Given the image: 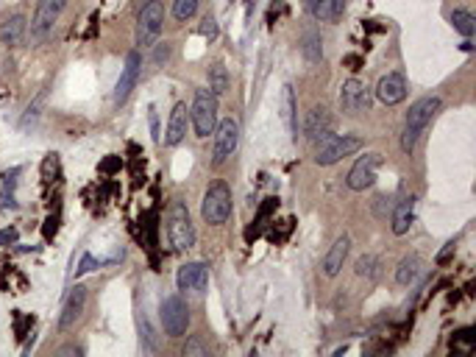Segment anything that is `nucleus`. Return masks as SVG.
<instances>
[{
  "instance_id": "obj_9",
  "label": "nucleus",
  "mask_w": 476,
  "mask_h": 357,
  "mask_svg": "<svg viewBox=\"0 0 476 357\" xmlns=\"http://www.w3.org/2000/svg\"><path fill=\"white\" fill-rule=\"evenodd\" d=\"M67 3H70V0H39L36 14H33V20H31V33L36 39H45L48 33L53 31V26H56V20L62 17Z\"/></svg>"
},
{
  "instance_id": "obj_29",
  "label": "nucleus",
  "mask_w": 476,
  "mask_h": 357,
  "mask_svg": "<svg viewBox=\"0 0 476 357\" xmlns=\"http://www.w3.org/2000/svg\"><path fill=\"white\" fill-rule=\"evenodd\" d=\"M198 31H201L203 39H218V20H215L212 14H206V17L201 20V29H198Z\"/></svg>"
},
{
  "instance_id": "obj_20",
  "label": "nucleus",
  "mask_w": 476,
  "mask_h": 357,
  "mask_svg": "<svg viewBox=\"0 0 476 357\" xmlns=\"http://www.w3.org/2000/svg\"><path fill=\"white\" fill-rule=\"evenodd\" d=\"M346 11V0H310V14L317 23H337Z\"/></svg>"
},
{
  "instance_id": "obj_7",
  "label": "nucleus",
  "mask_w": 476,
  "mask_h": 357,
  "mask_svg": "<svg viewBox=\"0 0 476 357\" xmlns=\"http://www.w3.org/2000/svg\"><path fill=\"white\" fill-rule=\"evenodd\" d=\"M162 326L170 338H181L190 326V307L181 296H167L162 301Z\"/></svg>"
},
{
  "instance_id": "obj_25",
  "label": "nucleus",
  "mask_w": 476,
  "mask_h": 357,
  "mask_svg": "<svg viewBox=\"0 0 476 357\" xmlns=\"http://www.w3.org/2000/svg\"><path fill=\"white\" fill-rule=\"evenodd\" d=\"M45 100H48V90H42V93L26 106V112H23V118H20V129H31L33 123L39 120V115H42V109H45Z\"/></svg>"
},
{
  "instance_id": "obj_22",
  "label": "nucleus",
  "mask_w": 476,
  "mask_h": 357,
  "mask_svg": "<svg viewBox=\"0 0 476 357\" xmlns=\"http://www.w3.org/2000/svg\"><path fill=\"white\" fill-rule=\"evenodd\" d=\"M282 118H285L287 131H290L292 137H298V120H295V93H292V87H290V84H285V90H282Z\"/></svg>"
},
{
  "instance_id": "obj_10",
  "label": "nucleus",
  "mask_w": 476,
  "mask_h": 357,
  "mask_svg": "<svg viewBox=\"0 0 476 357\" xmlns=\"http://www.w3.org/2000/svg\"><path fill=\"white\" fill-rule=\"evenodd\" d=\"M340 106H343V112H349V115H362V112H368V109H371V90H368V84L359 81V78H349V81L340 87Z\"/></svg>"
},
{
  "instance_id": "obj_38",
  "label": "nucleus",
  "mask_w": 476,
  "mask_h": 357,
  "mask_svg": "<svg viewBox=\"0 0 476 357\" xmlns=\"http://www.w3.org/2000/svg\"><path fill=\"white\" fill-rule=\"evenodd\" d=\"M151 129H154V137H157V143H159L162 137H159V120H157V109H154V106H151Z\"/></svg>"
},
{
  "instance_id": "obj_24",
  "label": "nucleus",
  "mask_w": 476,
  "mask_h": 357,
  "mask_svg": "<svg viewBox=\"0 0 476 357\" xmlns=\"http://www.w3.org/2000/svg\"><path fill=\"white\" fill-rule=\"evenodd\" d=\"M206 81H209V93L223 95V93L228 90V70H226L221 62H215V65L206 70Z\"/></svg>"
},
{
  "instance_id": "obj_18",
  "label": "nucleus",
  "mask_w": 476,
  "mask_h": 357,
  "mask_svg": "<svg viewBox=\"0 0 476 357\" xmlns=\"http://www.w3.org/2000/svg\"><path fill=\"white\" fill-rule=\"evenodd\" d=\"M332 129V115H329V109L326 106H312L310 112H307V118H304V134L310 137V140H320V137H326Z\"/></svg>"
},
{
  "instance_id": "obj_14",
  "label": "nucleus",
  "mask_w": 476,
  "mask_h": 357,
  "mask_svg": "<svg viewBox=\"0 0 476 357\" xmlns=\"http://www.w3.org/2000/svg\"><path fill=\"white\" fill-rule=\"evenodd\" d=\"M179 291H187V293H201L206 285H209V268L203 262H187L179 268Z\"/></svg>"
},
{
  "instance_id": "obj_6",
  "label": "nucleus",
  "mask_w": 476,
  "mask_h": 357,
  "mask_svg": "<svg viewBox=\"0 0 476 357\" xmlns=\"http://www.w3.org/2000/svg\"><path fill=\"white\" fill-rule=\"evenodd\" d=\"M164 29V9L159 0H148L137 14V45L151 48Z\"/></svg>"
},
{
  "instance_id": "obj_31",
  "label": "nucleus",
  "mask_w": 476,
  "mask_h": 357,
  "mask_svg": "<svg viewBox=\"0 0 476 357\" xmlns=\"http://www.w3.org/2000/svg\"><path fill=\"white\" fill-rule=\"evenodd\" d=\"M9 209H17V198H14V190H3L0 193V212H9Z\"/></svg>"
},
{
  "instance_id": "obj_37",
  "label": "nucleus",
  "mask_w": 476,
  "mask_h": 357,
  "mask_svg": "<svg viewBox=\"0 0 476 357\" xmlns=\"http://www.w3.org/2000/svg\"><path fill=\"white\" fill-rule=\"evenodd\" d=\"M56 355L59 357H67V355H81V349H78V346H62V349H59V352H56Z\"/></svg>"
},
{
  "instance_id": "obj_3",
  "label": "nucleus",
  "mask_w": 476,
  "mask_h": 357,
  "mask_svg": "<svg viewBox=\"0 0 476 357\" xmlns=\"http://www.w3.org/2000/svg\"><path fill=\"white\" fill-rule=\"evenodd\" d=\"M201 215L209 227H221L228 221V215H231V187L223 179L212 182L206 187V195L201 201Z\"/></svg>"
},
{
  "instance_id": "obj_13",
  "label": "nucleus",
  "mask_w": 476,
  "mask_h": 357,
  "mask_svg": "<svg viewBox=\"0 0 476 357\" xmlns=\"http://www.w3.org/2000/svg\"><path fill=\"white\" fill-rule=\"evenodd\" d=\"M376 98H379L381 103H387V106L401 103L407 98V78H404V73L396 70V73L381 76L379 84H376Z\"/></svg>"
},
{
  "instance_id": "obj_21",
  "label": "nucleus",
  "mask_w": 476,
  "mask_h": 357,
  "mask_svg": "<svg viewBox=\"0 0 476 357\" xmlns=\"http://www.w3.org/2000/svg\"><path fill=\"white\" fill-rule=\"evenodd\" d=\"M26 29H28V20L26 14H11L6 23H0V42L3 45H20V39L26 36Z\"/></svg>"
},
{
  "instance_id": "obj_8",
  "label": "nucleus",
  "mask_w": 476,
  "mask_h": 357,
  "mask_svg": "<svg viewBox=\"0 0 476 357\" xmlns=\"http://www.w3.org/2000/svg\"><path fill=\"white\" fill-rule=\"evenodd\" d=\"M240 145V123L234 118H226L215 126V148H212V162L223 165Z\"/></svg>"
},
{
  "instance_id": "obj_4",
  "label": "nucleus",
  "mask_w": 476,
  "mask_h": 357,
  "mask_svg": "<svg viewBox=\"0 0 476 357\" xmlns=\"http://www.w3.org/2000/svg\"><path fill=\"white\" fill-rule=\"evenodd\" d=\"M362 145H365V143H362V137H356V134H326V137H320V143H317L315 162L329 167V165L340 162L343 157H351V154L359 151Z\"/></svg>"
},
{
  "instance_id": "obj_5",
  "label": "nucleus",
  "mask_w": 476,
  "mask_h": 357,
  "mask_svg": "<svg viewBox=\"0 0 476 357\" xmlns=\"http://www.w3.org/2000/svg\"><path fill=\"white\" fill-rule=\"evenodd\" d=\"M190 120L198 137H209L218 126V95L209 93V90H195Z\"/></svg>"
},
{
  "instance_id": "obj_30",
  "label": "nucleus",
  "mask_w": 476,
  "mask_h": 357,
  "mask_svg": "<svg viewBox=\"0 0 476 357\" xmlns=\"http://www.w3.org/2000/svg\"><path fill=\"white\" fill-rule=\"evenodd\" d=\"M209 355V349L198 341V338H190L187 343H184V357H206Z\"/></svg>"
},
{
  "instance_id": "obj_11",
  "label": "nucleus",
  "mask_w": 476,
  "mask_h": 357,
  "mask_svg": "<svg viewBox=\"0 0 476 357\" xmlns=\"http://www.w3.org/2000/svg\"><path fill=\"white\" fill-rule=\"evenodd\" d=\"M376 167H379V154H365V157H359L356 165L349 170V179H346V185H349L351 190H368L374 182H376Z\"/></svg>"
},
{
  "instance_id": "obj_15",
  "label": "nucleus",
  "mask_w": 476,
  "mask_h": 357,
  "mask_svg": "<svg viewBox=\"0 0 476 357\" xmlns=\"http://www.w3.org/2000/svg\"><path fill=\"white\" fill-rule=\"evenodd\" d=\"M84 304H87V288L84 285H75L70 296H67V301H64L62 307V316H59V329H70V326H75V321L81 319V313H84Z\"/></svg>"
},
{
  "instance_id": "obj_33",
  "label": "nucleus",
  "mask_w": 476,
  "mask_h": 357,
  "mask_svg": "<svg viewBox=\"0 0 476 357\" xmlns=\"http://www.w3.org/2000/svg\"><path fill=\"white\" fill-rule=\"evenodd\" d=\"M17 229L14 227H6V229H0V246H17Z\"/></svg>"
},
{
  "instance_id": "obj_19",
  "label": "nucleus",
  "mask_w": 476,
  "mask_h": 357,
  "mask_svg": "<svg viewBox=\"0 0 476 357\" xmlns=\"http://www.w3.org/2000/svg\"><path fill=\"white\" fill-rule=\"evenodd\" d=\"M415 204H418L415 195H407V198H401L396 204V209H393V234H407L410 232L415 221Z\"/></svg>"
},
{
  "instance_id": "obj_32",
  "label": "nucleus",
  "mask_w": 476,
  "mask_h": 357,
  "mask_svg": "<svg viewBox=\"0 0 476 357\" xmlns=\"http://www.w3.org/2000/svg\"><path fill=\"white\" fill-rule=\"evenodd\" d=\"M106 262H109V260H95L92 254H84V260H81V265L75 268V274H87V271H92L95 265L100 268V265H106Z\"/></svg>"
},
{
  "instance_id": "obj_26",
  "label": "nucleus",
  "mask_w": 476,
  "mask_h": 357,
  "mask_svg": "<svg viewBox=\"0 0 476 357\" xmlns=\"http://www.w3.org/2000/svg\"><path fill=\"white\" fill-rule=\"evenodd\" d=\"M451 26L462 33V36H474V31H476L474 14L465 11V9H454V11H451Z\"/></svg>"
},
{
  "instance_id": "obj_17",
  "label": "nucleus",
  "mask_w": 476,
  "mask_h": 357,
  "mask_svg": "<svg viewBox=\"0 0 476 357\" xmlns=\"http://www.w3.org/2000/svg\"><path fill=\"white\" fill-rule=\"evenodd\" d=\"M349 252H351V237L349 234H340V237L332 243V249L326 252V257H323V274H326V276H337V274L343 271V265H346Z\"/></svg>"
},
{
  "instance_id": "obj_23",
  "label": "nucleus",
  "mask_w": 476,
  "mask_h": 357,
  "mask_svg": "<svg viewBox=\"0 0 476 357\" xmlns=\"http://www.w3.org/2000/svg\"><path fill=\"white\" fill-rule=\"evenodd\" d=\"M421 257L418 254H410V257H404V260L398 262V268H396V282L398 285H413L415 279H418V274H421Z\"/></svg>"
},
{
  "instance_id": "obj_27",
  "label": "nucleus",
  "mask_w": 476,
  "mask_h": 357,
  "mask_svg": "<svg viewBox=\"0 0 476 357\" xmlns=\"http://www.w3.org/2000/svg\"><path fill=\"white\" fill-rule=\"evenodd\" d=\"M301 51H304V56L310 59V62H320L323 59V42H320V36L317 33H304V39H301Z\"/></svg>"
},
{
  "instance_id": "obj_1",
  "label": "nucleus",
  "mask_w": 476,
  "mask_h": 357,
  "mask_svg": "<svg viewBox=\"0 0 476 357\" xmlns=\"http://www.w3.org/2000/svg\"><path fill=\"white\" fill-rule=\"evenodd\" d=\"M440 112V98L438 95H426L421 100H415L407 112V120H404V134H401V148L407 154H413L421 134L426 131V126L432 123V118Z\"/></svg>"
},
{
  "instance_id": "obj_12",
  "label": "nucleus",
  "mask_w": 476,
  "mask_h": 357,
  "mask_svg": "<svg viewBox=\"0 0 476 357\" xmlns=\"http://www.w3.org/2000/svg\"><path fill=\"white\" fill-rule=\"evenodd\" d=\"M139 67H142V56H139L137 51H131L126 56V65L120 70V78H117V84H115V103H117V106H123L128 100V95H131V90L137 87Z\"/></svg>"
},
{
  "instance_id": "obj_28",
  "label": "nucleus",
  "mask_w": 476,
  "mask_h": 357,
  "mask_svg": "<svg viewBox=\"0 0 476 357\" xmlns=\"http://www.w3.org/2000/svg\"><path fill=\"white\" fill-rule=\"evenodd\" d=\"M198 11V0H173V17L179 23H187Z\"/></svg>"
},
{
  "instance_id": "obj_36",
  "label": "nucleus",
  "mask_w": 476,
  "mask_h": 357,
  "mask_svg": "<svg viewBox=\"0 0 476 357\" xmlns=\"http://www.w3.org/2000/svg\"><path fill=\"white\" fill-rule=\"evenodd\" d=\"M454 249H457V246H454V240H451V243H445V249L440 252V254H438V262H445V260H448V257L454 254Z\"/></svg>"
},
{
  "instance_id": "obj_2",
  "label": "nucleus",
  "mask_w": 476,
  "mask_h": 357,
  "mask_svg": "<svg viewBox=\"0 0 476 357\" xmlns=\"http://www.w3.org/2000/svg\"><path fill=\"white\" fill-rule=\"evenodd\" d=\"M167 240L173 246V252H187L195 246V227H192L190 209L181 198H176L167 207Z\"/></svg>"
},
{
  "instance_id": "obj_16",
  "label": "nucleus",
  "mask_w": 476,
  "mask_h": 357,
  "mask_svg": "<svg viewBox=\"0 0 476 357\" xmlns=\"http://www.w3.org/2000/svg\"><path fill=\"white\" fill-rule=\"evenodd\" d=\"M187 123H190V109L187 103H176L170 118H167V131H164V145H179L187 137Z\"/></svg>"
},
{
  "instance_id": "obj_35",
  "label": "nucleus",
  "mask_w": 476,
  "mask_h": 357,
  "mask_svg": "<svg viewBox=\"0 0 476 357\" xmlns=\"http://www.w3.org/2000/svg\"><path fill=\"white\" fill-rule=\"evenodd\" d=\"M167 59H170V42H162L157 48V53H154V65H162Z\"/></svg>"
},
{
  "instance_id": "obj_34",
  "label": "nucleus",
  "mask_w": 476,
  "mask_h": 357,
  "mask_svg": "<svg viewBox=\"0 0 476 357\" xmlns=\"http://www.w3.org/2000/svg\"><path fill=\"white\" fill-rule=\"evenodd\" d=\"M374 257H359V260H356V274H359V276H371V274H374Z\"/></svg>"
}]
</instances>
